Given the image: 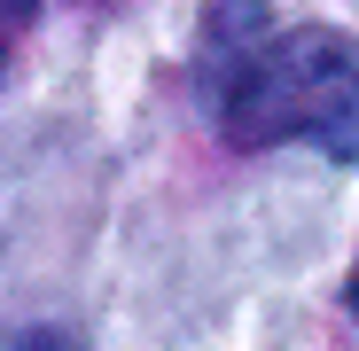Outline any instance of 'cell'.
Segmentation results:
<instances>
[{"label":"cell","instance_id":"6da1fadb","mask_svg":"<svg viewBox=\"0 0 359 351\" xmlns=\"http://www.w3.org/2000/svg\"><path fill=\"white\" fill-rule=\"evenodd\" d=\"M203 102L234 149L313 141L359 156V39L328 24H273L266 0H211L203 24Z\"/></svg>","mask_w":359,"mask_h":351},{"label":"cell","instance_id":"3957f363","mask_svg":"<svg viewBox=\"0 0 359 351\" xmlns=\"http://www.w3.org/2000/svg\"><path fill=\"white\" fill-rule=\"evenodd\" d=\"M351 312H359V273H351Z\"/></svg>","mask_w":359,"mask_h":351},{"label":"cell","instance_id":"7a4b0ae2","mask_svg":"<svg viewBox=\"0 0 359 351\" xmlns=\"http://www.w3.org/2000/svg\"><path fill=\"white\" fill-rule=\"evenodd\" d=\"M32 16H39V0H0V78H8V55L32 32Z\"/></svg>","mask_w":359,"mask_h":351}]
</instances>
